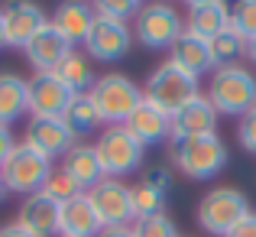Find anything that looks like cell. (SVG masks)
<instances>
[{"mask_svg": "<svg viewBox=\"0 0 256 237\" xmlns=\"http://www.w3.org/2000/svg\"><path fill=\"white\" fill-rule=\"evenodd\" d=\"M194 98H201V85L194 75H188L185 69H178L175 62H162L159 69H152L150 81H146L143 88V101H150V104H156L162 114H175L182 111V107H188Z\"/></svg>", "mask_w": 256, "mask_h": 237, "instance_id": "obj_1", "label": "cell"}, {"mask_svg": "<svg viewBox=\"0 0 256 237\" xmlns=\"http://www.w3.org/2000/svg\"><path fill=\"white\" fill-rule=\"evenodd\" d=\"M208 101L214 104L218 114L244 117L246 111L256 107V75L246 72L244 65H224V69H214L211 88H208Z\"/></svg>", "mask_w": 256, "mask_h": 237, "instance_id": "obj_2", "label": "cell"}, {"mask_svg": "<svg viewBox=\"0 0 256 237\" xmlns=\"http://www.w3.org/2000/svg\"><path fill=\"white\" fill-rule=\"evenodd\" d=\"M246 214H250V201L234 185H218L198 201V224L204 234L214 237H227Z\"/></svg>", "mask_w": 256, "mask_h": 237, "instance_id": "obj_3", "label": "cell"}, {"mask_svg": "<svg viewBox=\"0 0 256 237\" xmlns=\"http://www.w3.org/2000/svg\"><path fill=\"white\" fill-rule=\"evenodd\" d=\"M172 159L188 179H214L220 169L227 166V146L220 143L218 133H204V137H188L172 143Z\"/></svg>", "mask_w": 256, "mask_h": 237, "instance_id": "obj_4", "label": "cell"}, {"mask_svg": "<svg viewBox=\"0 0 256 237\" xmlns=\"http://www.w3.org/2000/svg\"><path fill=\"white\" fill-rule=\"evenodd\" d=\"M185 33V20L166 0H152L143 4L133 17V36L146 46V49H172L175 39Z\"/></svg>", "mask_w": 256, "mask_h": 237, "instance_id": "obj_5", "label": "cell"}, {"mask_svg": "<svg viewBox=\"0 0 256 237\" xmlns=\"http://www.w3.org/2000/svg\"><path fill=\"white\" fill-rule=\"evenodd\" d=\"M88 94L94 98V104H98L104 124H126V117H130V114L140 107V101H143L140 85L133 78L120 75V72H107V75H100L91 85Z\"/></svg>", "mask_w": 256, "mask_h": 237, "instance_id": "obj_6", "label": "cell"}, {"mask_svg": "<svg viewBox=\"0 0 256 237\" xmlns=\"http://www.w3.org/2000/svg\"><path fill=\"white\" fill-rule=\"evenodd\" d=\"M52 159L42 156L39 150H32L30 143H16L10 153V159H6V166L0 169V179H4L6 192H16V195H32V192H42L46 179L52 175Z\"/></svg>", "mask_w": 256, "mask_h": 237, "instance_id": "obj_7", "label": "cell"}, {"mask_svg": "<svg viewBox=\"0 0 256 237\" xmlns=\"http://www.w3.org/2000/svg\"><path fill=\"white\" fill-rule=\"evenodd\" d=\"M94 153H98V159H100L104 175L120 179V175H130L133 169H140L146 146L140 143V140L133 137V133L126 130L124 124H110V127H107V130L98 137Z\"/></svg>", "mask_w": 256, "mask_h": 237, "instance_id": "obj_8", "label": "cell"}, {"mask_svg": "<svg viewBox=\"0 0 256 237\" xmlns=\"http://www.w3.org/2000/svg\"><path fill=\"white\" fill-rule=\"evenodd\" d=\"M94 211H98L104 227H130L133 224V205H130V185H124L120 179H104L88 192Z\"/></svg>", "mask_w": 256, "mask_h": 237, "instance_id": "obj_9", "label": "cell"}, {"mask_svg": "<svg viewBox=\"0 0 256 237\" xmlns=\"http://www.w3.org/2000/svg\"><path fill=\"white\" fill-rule=\"evenodd\" d=\"M133 33L124 20H107L98 17L84 39V52L94 59V62H120V59L130 52Z\"/></svg>", "mask_w": 256, "mask_h": 237, "instance_id": "obj_10", "label": "cell"}, {"mask_svg": "<svg viewBox=\"0 0 256 237\" xmlns=\"http://www.w3.org/2000/svg\"><path fill=\"white\" fill-rule=\"evenodd\" d=\"M72 98H75V91L56 72H36L30 78V114L32 117H62L68 111Z\"/></svg>", "mask_w": 256, "mask_h": 237, "instance_id": "obj_11", "label": "cell"}, {"mask_svg": "<svg viewBox=\"0 0 256 237\" xmlns=\"http://www.w3.org/2000/svg\"><path fill=\"white\" fill-rule=\"evenodd\" d=\"M26 143L32 150H39L42 156L56 159V156H65L78 140L62 117H32L26 124Z\"/></svg>", "mask_w": 256, "mask_h": 237, "instance_id": "obj_12", "label": "cell"}, {"mask_svg": "<svg viewBox=\"0 0 256 237\" xmlns=\"http://www.w3.org/2000/svg\"><path fill=\"white\" fill-rule=\"evenodd\" d=\"M46 23H49V20H46V13L39 10L32 0H6V7H4L6 46L26 49V43H30V39L36 36Z\"/></svg>", "mask_w": 256, "mask_h": 237, "instance_id": "obj_13", "label": "cell"}, {"mask_svg": "<svg viewBox=\"0 0 256 237\" xmlns=\"http://www.w3.org/2000/svg\"><path fill=\"white\" fill-rule=\"evenodd\" d=\"M58 211H62L58 201H52L46 192H32L20 205L16 224L32 237H58Z\"/></svg>", "mask_w": 256, "mask_h": 237, "instance_id": "obj_14", "label": "cell"}, {"mask_svg": "<svg viewBox=\"0 0 256 237\" xmlns=\"http://www.w3.org/2000/svg\"><path fill=\"white\" fill-rule=\"evenodd\" d=\"M72 49H75V46H72L68 39L52 26V20H49V23H46L30 43H26L23 52H26V59H30V65L36 72H56V65L62 62Z\"/></svg>", "mask_w": 256, "mask_h": 237, "instance_id": "obj_15", "label": "cell"}, {"mask_svg": "<svg viewBox=\"0 0 256 237\" xmlns=\"http://www.w3.org/2000/svg\"><path fill=\"white\" fill-rule=\"evenodd\" d=\"M214 127H218V111L208 101V94H201V98H194L192 104L182 107L172 117L169 140L178 143V140H188V137H204V133H214Z\"/></svg>", "mask_w": 256, "mask_h": 237, "instance_id": "obj_16", "label": "cell"}, {"mask_svg": "<svg viewBox=\"0 0 256 237\" xmlns=\"http://www.w3.org/2000/svg\"><path fill=\"white\" fill-rule=\"evenodd\" d=\"M104 231V224H100L98 211H94L91 198H88V192L75 195L72 201H65L62 211H58V234H68V237H98Z\"/></svg>", "mask_w": 256, "mask_h": 237, "instance_id": "obj_17", "label": "cell"}, {"mask_svg": "<svg viewBox=\"0 0 256 237\" xmlns=\"http://www.w3.org/2000/svg\"><path fill=\"white\" fill-rule=\"evenodd\" d=\"M124 127H126V130H130L143 146H152V143H162V140H169V133H172V117H169V114H162L156 104H150V101H140V107L130 114V117H126Z\"/></svg>", "mask_w": 256, "mask_h": 237, "instance_id": "obj_18", "label": "cell"}, {"mask_svg": "<svg viewBox=\"0 0 256 237\" xmlns=\"http://www.w3.org/2000/svg\"><path fill=\"white\" fill-rule=\"evenodd\" d=\"M94 20H98V13H94V7L88 4V0H65V4H58L56 17H52V26H56L72 46H78V43L88 39Z\"/></svg>", "mask_w": 256, "mask_h": 237, "instance_id": "obj_19", "label": "cell"}, {"mask_svg": "<svg viewBox=\"0 0 256 237\" xmlns=\"http://www.w3.org/2000/svg\"><path fill=\"white\" fill-rule=\"evenodd\" d=\"M169 62H175L178 69H185L188 75H194V78H201L204 72L214 69L211 46H208L204 39L192 36V33H182V36L175 39V46L169 49Z\"/></svg>", "mask_w": 256, "mask_h": 237, "instance_id": "obj_20", "label": "cell"}, {"mask_svg": "<svg viewBox=\"0 0 256 237\" xmlns=\"http://www.w3.org/2000/svg\"><path fill=\"white\" fill-rule=\"evenodd\" d=\"M62 169L82 185V192H91V188L104 179V169H100L98 153H94V146H88V143L72 146V150L62 156Z\"/></svg>", "mask_w": 256, "mask_h": 237, "instance_id": "obj_21", "label": "cell"}, {"mask_svg": "<svg viewBox=\"0 0 256 237\" xmlns=\"http://www.w3.org/2000/svg\"><path fill=\"white\" fill-rule=\"evenodd\" d=\"M23 114H30V81L13 72H4L0 75V127H10Z\"/></svg>", "mask_w": 256, "mask_h": 237, "instance_id": "obj_22", "label": "cell"}, {"mask_svg": "<svg viewBox=\"0 0 256 237\" xmlns=\"http://www.w3.org/2000/svg\"><path fill=\"white\" fill-rule=\"evenodd\" d=\"M230 26V13H227V4H204V7H192L188 10V20H185V33L198 39H214L218 33H224Z\"/></svg>", "mask_w": 256, "mask_h": 237, "instance_id": "obj_23", "label": "cell"}, {"mask_svg": "<svg viewBox=\"0 0 256 237\" xmlns=\"http://www.w3.org/2000/svg\"><path fill=\"white\" fill-rule=\"evenodd\" d=\"M91 62H94V59L88 56V52L72 49L68 56L56 65V75L62 78L75 94H88V91H91V85L98 81V78H94V65Z\"/></svg>", "mask_w": 256, "mask_h": 237, "instance_id": "obj_24", "label": "cell"}, {"mask_svg": "<svg viewBox=\"0 0 256 237\" xmlns=\"http://www.w3.org/2000/svg\"><path fill=\"white\" fill-rule=\"evenodd\" d=\"M62 120L68 124V130L75 133V140L94 133L100 124H104V117H100V111H98V104H94L91 94H75L72 104H68V111L62 114Z\"/></svg>", "mask_w": 256, "mask_h": 237, "instance_id": "obj_25", "label": "cell"}, {"mask_svg": "<svg viewBox=\"0 0 256 237\" xmlns=\"http://www.w3.org/2000/svg\"><path fill=\"white\" fill-rule=\"evenodd\" d=\"M208 46H211V62H214V69L237 65V59L246 56V39L240 36L234 26H227L224 33H218L214 39H208Z\"/></svg>", "mask_w": 256, "mask_h": 237, "instance_id": "obj_26", "label": "cell"}, {"mask_svg": "<svg viewBox=\"0 0 256 237\" xmlns=\"http://www.w3.org/2000/svg\"><path fill=\"white\" fill-rule=\"evenodd\" d=\"M130 205H133V221H136V218H152V214H162L166 192L152 188L150 182H140V185L130 188Z\"/></svg>", "mask_w": 256, "mask_h": 237, "instance_id": "obj_27", "label": "cell"}, {"mask_svg": "<svg viewBox=\"0 0 256 237\" xmlns=\"http://www.w3.org/2000/svg\"><path fill=\"white\" fill-rule=\"evenodd\" d=\"M227 13H230V26L244 39L256 36V0H224Z\"/></svg>", "mask_w": 256, "mask_h": 237, "instance_id": "obj_28", "label": "cell"}, {"mask_svg": "<svg viewBox=\"0 0 256 237\" xmlns=\"http://www.w3.org/2000/svg\"><path fill=\"white\" fill-rule=\"evenodd\" d=\"M42 192L49 195L52 201H58V205H65V201H72L75 195H82V185H78V182L72 179V175L65 172L62 166H58V169H52V175L46 179Z\"/></svg>", "mask_w": 256, "mask_h": 237, "instance_id": "obj_29", "label": "cell"}, {"mask_svg": "<svg viewBox=\"0 0 256 237\" xmlns=\"http://www.w3.org/2000/svg\"><path fill=\"white\" fill-rule=\"evenodd\" d=\"M133 237H178V231H175V221L169 218V214H152V218H136L130 227Z\"/></svg>", "mask_w": 256, "mask_h": 237, "instance_id": "obj_30", "label": "cell"}, {"mask_svg": "<svg viewBox=\"0 0 256 237\" xmlns=\"http://www.w3.org/2000/svg\"><path fill=\"white\" fill-rule=\"evenodd\" d=\"M94 13L98 17H107V20H130L136 17V10L143 7V0H94Z\"/></svg>", "mask_w": 256, "mask_h": 237, "instance_id": "obj_31", "label": "cell"}, {"mask_svg": "<svg viewBox=\"0 0 256 237\" xmlns=\"http://www.w3.org/2000/svg\"><path fill=\"white\" fill-rule=\"evenodd\" d=\"M237 140H240V146H244L246 153H256V107H253V111H246L244 117H240V124H237Z\"/></svg>", "mask_w": 256, "mask_h": 237, "instance_id": "obj_32", "label": "cell"}, {"mask_svg": "<svg viewBox=\"0 0 256 237\" xmlns=\"http://www.w3.org/2000/svg\"><path fill=\"white\" fill-rule=\"evenodd\" d=\"M143 182H150L152 188H159V192H169V185H172V175H169V169H150V175H146Z\"/></svg>", "mask_w": 256, "mask_h": 237, "instance_id": "obj_33", "label": "cell"}, {"mask_svg": "<svg viewBox=\"0 0 256 237\" xmlns=\"http://www.w3.org/2000/svg\"><path fill=\"white\" fill-rule=\"evenodd\" d=\"M13 146H16V140H13V133H10V127H0V169L6 166V159H10V153H13Z\"/></svg>", "mask_w": 256, "mask_h": 237, "instance_id": "obj_34", "label": "cell"}, {"mask_svg": "<svg viewBox=\"0 0 256 237\" xmlns=\"http://www.w3.org/2000/svg\"><path fill=\"white\" fill-rule=\"evenodd\" d=\"M227 237H256V211H250L244 221H240L237 227H234Z\"/></svg>", "mask_w": 256, "mask_h": 237, "instance_id": "obj_35", "label": "cell"}, {"mask_svg": "<svg viewBox=\"0 0 256 237\" xmlns=\"http://www.w3.org/2000/svg\"><path fill=\"white\" fill-rule=\"evenodd\" d=\"M0 237H32V234H30V231H23V227L13 221V224H4V227H0Z\"/></svg>", "mask_w": 256, "mask_h": 237, "instance_id": "obj_36", "label": "cell"}, {"mask_svg": "<svg viewBox=\"0 0 256 237\" xmlns=\"http://www.w3.org/2000/svg\"><path fill=\"white\" fill-rule=\"evenodd\" d=\"M98 237H133V234H130V227H104Z\"/></svg>", "mask_w": 256, "mask_h": 237, "instance_id": "obj_37", "label": "cell"}, {"mask_svg": "<svg viewBox=\"0 0 256 237\" xmlns=\"http://www.w3.org/2000/svg\"><path fill=\"white\" fill-rule=\"evenodd\" d=\"M246 56H250V62L256 65V36H253V39H246Z\"/></svg>", "mask_w": 256, "mask_h": 237, "instance_id": "obj_38", "label": "cell"}, {"mask_svg": "<svg viewBox=\"0 0 256 237\" xmlns=\"http://www.w3.org/2000/svg\"><path fill=\"white\" fill-rule=\"evenodd\" d=\"M6 46V26H4V10H0V49Z\"/></svg>", "mask_w": 256, "mask_h": 237, "instance_id": "obj_39", "label": "cell"}, {"mask_svg": "<svg viewBox=\"0 0 256 237\" xmlns=\"http://www.w3.org/2000/svg\"><path fill=\"white\" fill-rule=\"evenodd\" d=\"M188 7H204V4H220V0H185Z\"/></svg>", "mask_w": 256, "mask_h": 237, "instance_id": "obj_40", "label": "cell"}, {"mask_svg": "<svg viewBox=\"0 0 256 237\" xmlns=\"http://www.w3.org/2000/svg\"><path fill=\"white\" fill-rule=\"evenodd\" d=\"M4 195H6V185H4V179H0V201H4Z\"/></svg>", "mask_w": 256, "mask_h": 237, "instance_id": "obj_41", "label": "cell"}, {"mask_svg": "<svg viewBox=\"0 0 256 237\" xmlns=\"http://www.w3.org/2000/svg\"><path fill=\"white\" fill-rule=\"evenodd\" d=\"M58 237H68V234H58Z\"/></svg>", "mask_w": 256, "mask_h": 237, "instance_id": "obj_42", "label": "cell"}]
</instances>
